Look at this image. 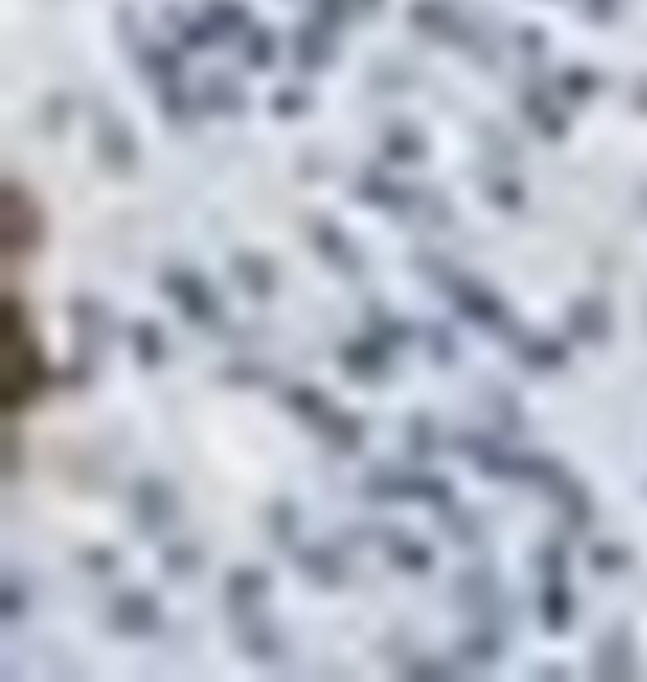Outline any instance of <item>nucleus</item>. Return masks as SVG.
Instances as JSON below:
<instances>
[{
  "instance_id": "f257e3e1",
  "label": "nucleus",
  "mask_w": 647,
  "mask_h": 682,
  "mask_svg": "<svg viewBox=\"0 0 647 682\" xmlns=\"http://www.w3.org/2000/svg\"><path fill=\"white\" fill-rule=\"evenodd\" d=\"M164 293H169V302L182 310L187 319H195V324H204L213 333V328H227L222 324V306L218 297H213V288L204 284L195 271H164Z\"/></svg>"
},
{
  "instance_id": "f03ea898",
  "label": "nucleus",
  "mask_w": 647,
  "mask_h": 682,
  "mask_svg": "<svg viewBox=\"0 0 647 682\" xmlns=\"http://www.w3.org/2000/svg\"><path fill=\"white\" fill-rule=\"evenodd\" d=\"M448 288H453V306H457L461 319H470V324H484L488 333H497L501 319H506V306H501V297L492 293V288L475 284V279H461V275Z\"/></svg>"
},
{
  "instance_id": "7ed1b4c3",
  "label": "nucleus",
  "mask_w": 647,
  "mask_h": 682,
  "mask_svg": "<svg viewBox=\"0 0 647 682\" xmlns=\"http://www.w3.org/2000/svg\"><path fill=\"white\" fill-rule=\"evenodd\" d=\"M342 368L351 372L359 381H382L390 372V346L386 341H377L373 333L359 337V341H346L342 346Z\"/></svg>"
},
{
  "instance_id": "20e7f679",
  "label": "nucleus",
  "mask_w": 647,
  "mask_h": 682,
  "mask_svg": "<svg viewBox=\"0 0 647 682\" xmlns=\"http://www.w3.org/2000/svg\"><path fill=\"white\" fill-rule=\"evenodd\" d=\"M355 191H359V200L377 204V209H395V213H408L413 204H421V195L413 191V186L386 178V173H364Z\"/></svg>"
},
{
  "instance_id": "39448f33",
  "label": "nucleus",
  "mask_w": 647,
  "mask_h": 682,
  "mask_svg": "<svg viewBox=\"0 0 647 682\" xmlns=\"http://www.w3.org/2000/svg\"><path fill=\"white\" fill-rule=\"evenodd\" d=\"M111 625L120 634H151L160 625V607L151 594H116L111 603Z\"/></svg>"
},
{
  "instance_id": "423d86ee",
  "label": "nucleus",
  "mask_w": 647,
  "mask_h": 682,
  "mask_svg": "<svg viewBox=\"0 0 647 682\" xmlns=\"http://www.w3.org/2000/svg\"><path fill=\"white\" fill-rule=\"evenodd\" d=\"M133 510H138V523L142 527H164L173 523V514H178V501H173V492L164 488L160 479H142L138 488H133Z\"/></svg>"
},
{
  "instance_id": "0eeeda50",
  "label": "nucleus",
  "mask_w": 647,
  "mask_h": 682,
  "mask_svg": "<svg viewBox=\"0 0 647 682\" xmlns=\"http://www.w3.org/2000/svg\"><path fill=\"white\" fill-rule=\"evenodd\" d=\"M333 27H324V23H306V27H297V36H293V58L302 62L306 71H315V67H328L333 62Z\"/></svg>"
},
{
  "instance_id": "6e6552de",
  "label": "nucleus",
  "mask_w": 647,
  "mask_h": 682,
  "mask_svg": "<svg viewBox=\"0 0 647 682\" xmlns=\"http://www.w3.org/2000/svg\"><path fill=\"white\" fill-rule=\"evenodd\" d=\"M523 111H528V120L537 124L541 138L554 142V138H563V133H568V116H563L559 102H554L546 89H528V93H523Z\"/></svg>"
},
{
  "instance_id": "1a4fd4ad",
  "label": "nucleus",
  "mask_w": 647,
  "mask_h": 682,
  "mask_svg": "<svg viewBox=\"0 0 647 682\" xmlns=\"http://www.w3.org/2000/svg\"><path fill=\"white\" fill-rule=\"evenodd\" d=\"M262 594H266V572L262 567H235V572L227 576V603L235 607V616L258 612Z\"/></svg>"
},
{
  "instance_id": "9d476101",
  "label": "nucleus",
  "mask_w": 647,
  "mask_h": 682,
  "mask_svg": "<svg viewBox=\"0 0 647 682\" xmlns=\"http://www.w3.org/2000/svg\"><path fill=\"white\" fill-rule=\"evenodd\" d=\"M297 563H302V572L311 576L315 585H342L346 581V563L337 558V550H328V545H306V550H297Z\"/></svg>"
},
{
  "instance_id": "9b49d317",
  "label": "nucleus",
  "mask_w": 647,
  "mask_h": 682,
  "mask_svg": "<svg viewBox=\"0 0 647 682\" xmlns=\"http://www.w3.org/2000/svg\"><path fill=\"white\" fill-rule=\"evenodd\" d=\"M386 550H390V563L404 567V572H421L426 576L435 567V554L426 550V541H413L404 532H386Z\"/></svg>"
},
{
  "instance_id": "f8f14e48",
  "label": "nucleus",
  "mask_w": 647,
  "mask_h": 682,
  "mask_svg": "<svg viewBox=\"0 0 647 682\" xmlns=\"http://www.w3.org/2000/svg\"><path fill=\"white\" fill-rule=\"evenodd\" d=\"M240 651L244 656H253V660H280L284 656V638L249 612V625L240 629Z\"/></svg>"
},
{
  "instance_id": "ddd939ff",
  "label": "nucleus",
  "mask_w": 647,
  "mask_h": 682,
  "mask_svg": "<svg viewBox=\"0 0 647 682\" xmlns=\"http://www.w3.org/2000/svg\"><path fill=\"white\" fill-rule=\"evenodd\" d=\"M138 67L147 71V76H156L160 85H173V80H182V58H178V49L156 45V40H147V45L138 49Z\"/></svg>"
},
{
  "instance_id": "4468645a",
  "label": "nucleus",
  "mask_w": 647,
  "mask_h": 682,
  "mask_svg": "<svg viewBox=\"0 0 647 682\" xmlns=\"http://www.w3.org/2000/svg\"><path fill=\"white\" fill-rule=\"evenodd\" d=\"M497 594H501V589H497V581H492L488 567H470V572H461V581H457V598H461V603H466L475 616L484 612V607H488Z\"/></svg>"
},
{
  "instance_id": "2eb2a0df",
  "label": "nucleus",
  "mask_w": 647,
  "mask_h": 682,
  "mask_svg": "<svg viewBox=\"0 0 647 682\" xmlns=\"http://www.w3.org/2000/svg\"><path fill=\"white\" fill-rule=\"evenodd\" d=\"M568 324H572V333L577 337H585V341H603L608 337V324H612V315H608V306L603 302H577L568 310Z\"/></svg>"
},
{
  "instance_id": "dca6fc26",
  "label": "nucleus",
  "mask_w": 647,
  "mask_h": 682,
  "mask_svg": "<svg viewBox=\"0 0 647 682\" xmlns=\"http://www.w3.org/2000/svg\"><path fill=\"white\" fill-rule=\"evenodd\" d=\"M572 607H577V598H572V589L563 581H550L541 589V620H546V629H568L572 625Z\"/></svg>"
},
{
  "instance_id": "f3484780",
  "label": "nucleus",
  "mask_w": 647,
  "mask_h": 682,
  "mask_svg": "<svg viewBox=\"0 0 647 682\" xmlns=\"http://www.w3.org/2000/svg\"><path fill=\"white\" fill-rule=\"evenodd\" d=\"M231 266H235V279H240V284L249 288L253 297H271L275 293V271H271V262H266V257L240 253Z\"/></svg>"
},
{
  "instance_id": "a211bd4d",
  "label": "nucleus",
  "mask_w": 647,
  "mask_h": 682,
  "mask_svg": "<svg viewBox=\"0 0 647 682\" xmlns=\"http://www.w3.org/2000/svg\"><path fill=\"white\" fill-rule=\"evenodd\" d=\"M413 479L417 474H408V470L377 465V470H368L364 488H368V496H377V501H399V496H413Z\"/></svg>"
},
{
  "instance_id": "6ab92c4d",
  "label": "nucleus",
  "mask_w": 647,
  "mask_h": 682,
  "mask_svg": "<svg viewBox=\"0 0 647 682\" xmlns=\"http://www.w3.org/2000/svg\"><path fill=\"white\" fill-rule=\"evenodd\" d=\"M98 151H102V160L111 164V169H133V138H129V129H120L116 120H107L98 129Z\"/></svg>"
},
{
  "instance_id": "aec40b11",
  "label": "nucleus",
  "mask_w": 647,
  "mask_h": 682,
  "mask_svg": "<svg viewBox=\"0 0 647 682\" xmlns=\"http://www.w3.org/2000/svg\"><path fill=\"white\" fill-rule=\"evenodd\" d=\"M501 651H506V634H501L497 625H484L475 629V634L461 638V656L475 660V665H488V660H501Z\"/></svg>"
},
{
  "instance_id": "412c9836",
  "label": "nucleus",
  "mask_w": 647,
  "mask_h": 682,
  "mask_svg": "<svg viewBox=\"0 0 647 682\" xmlns=\"http://www.w3.org/2000/svg\"><path fill=\"white\" fill-rule=\"evenodd\" d=\"M413 27L430 31V36H453L461 23H457V14L444 5V0H417L413 5Z\"/></svg>"
},
{
  "instance_id": "4be33fe9",
  "label": "nucleus",
  "mask_w": 647,
  "mask_h": 682,
  "mask_svg": "<svg viewBox=\"0 0 647 682\" xmlns=\"http://www.w3.org/2000/svg\"><path fill=\"white\" fill-rule=\"evenodd\" d=\"M311 240H315V248L328 257V262L337 266V271H359V257L351 253V244L342 240V235L333 231L328 222H320V226H311Z\"/></svg>"
},
{
  "instance_id": "5701e85b",
  "label": "nucleus",
  "mask_w": 647,
  "mask_h": 682,
  "mask_svg": "<svg viewBox=\"0 0 647 682\" xmlns=\"http://www.w3.org/2000/svg\"><path fill=\"white\" fill-rule=\"evenodd\" d=\"M324 439L333 443L337 452H355L359 448V434H364V421L351 417V412H328V417L320 421Z\"/></svg>"
},
{
  "instance_id": "b1692460",
  "label": "nucleus",
  "mask_w": 647,
  "mask_h": 682,
  "mask_svg": "<svg viewBox=\"0 0 647 682\" xmlns=\"http://www.w3.org/2000/svg\"><path fill=\"white\" fill-rule=\"evenodd\" d=\"M519 350H523V359H528V368H541V372H554V368L568 364L563 341H550V337H523Z\"/></svg>"
},
{
  "instance_id": "393cba45",
  "label": "nucleus",
  "mask_w": 647,
  "mask_h": 682,
  "mask_svg": "<svg viewBox=\"0 0 647 682\" xmlns=\"http://www.w3.org/2000/svg\"><path fill=\"white\" fill-rule=\"evenodd\" d=\"M204 107L218 111V116H235V111L244 107V93L235 89L231 76H209V85H204Z\"/></svg>"
},
{
  "instance_id": "a878e982",
  "label": "nucleus",
  "mask_w": 647,
  "mask_h": 682,
  "mask_svg": "<svg viewBox=\"0 0 647 682\" xmlns=\"http://www.w3.org/2000/svg\"><path fill=\"white\" fill-rule=\"evenodd\" d=\"M244 62L249 67H271L275 62V54H280V45H275V31H266V27H244Z\"/></svg>"
},
{
  "instance_id": "bb28decb",
  "label": "nucleus",
  "mask_w": 647,
  "mask_h": 682,
  "mask_svg": "<svg viewBox=\"0 0 647 682\" xmlns=\"http://www.w3.org/2000/svg\"><path fill=\"white\" fill-rule=\"evenodd\" d=\"M284 403H289V408L297 412V417H306V421H324L328 412V395L324 390H315V386H289L284 390Z\"/></svg>"
},
{
  "instance_id": "cd10ccee",
  "label": "nucleus",
  "mask_w": 647,
  "mask_h": 682,
  "mask_svg": "<svg viewBox=\"0 0 647 682\" xmlns=\"http://www.w3.org/2000/svg\"><path fill=\"white\" fill-rule=\"evenodd\" d=\"M204 18L213 23V31H218V36H231V31L249 27V14H244L240 0H209V5H204Z\"/></svg>"
},
{
  "instance_id": "c85d7f7f",
  "label": "nucleus",
  "mask_w": 647,
  "mask_h": 682,
  "mask_svg": "<svg viewBox=\"0 0 647 682\" xmlns=\"http://www.w3.org/2000/svg\"><path fill=\"white\" fill-rule=\"evenodd\" d=\"M368 333H373L377 341H386L390 350H399V346H408V341H413V324H408V319H395V315L373 310V315H368Z\"/></svg>"
},
{
  "instance_id": "c756f323",
  "label": "nucleus",
  "mask_w": 647,
  "mask_h": 682,
  "mask_svg": "<svg viewBox=\"0 0 647 682\" xmlns=\"http://www.w3.org/2000/svg\"><path fill=\"white\" fill-rule=\"evenodd\" d=\"M413 496H421L426 505H435L439 514H448L457 505V496H453V488H448V479H439V474H417V479H413Z\"/></svg>"
},
{
  "instance_id": "7c9ffc66",
  "label": "nucleus",
  "mask_w": 647,
  "mask_h": 682,
  "mask_svg": "<svg viewBox=\"0 0 647 682\" xmlns=\"http://www.w3.org/2000/svg\"><path fill=\"white\" fill-rule=\"evenodd\" d=\"M599 674L603 678H625V674H630V647H625V629H616L612 643L599 651Z\"/></svg>"
},
{
  "instance_id": "2f4dec72",
  "label": "nucleus",
  "mask_w": 647,
  "mask_h": 682,
  "mask_svg": "<svg viewBox=\"0 0 647 682\" xmlns=\"http://www.w3.org/2000/svg\"><path fill=\"white\" fill-rule=\"evenodd\" d=\"M133 350H138L142 364H160L164 359V337H160V328L151 324V319L133 324Z\"/></svg>"
},
{
  "instance_id": "473e14b6",
  "label": "nucleus",
  "mask_w": 647,
  "mask_h": 682,
  "mask_svg": "<svg viewBox=\"0 0 647 682\" xmlns=\"http://www.w3.org/2000/svg\"><path fill=\"white\" fill-rule=\"evenodd\" d=\"M594 89H599V76H594L590 67H572V71H563V76H559V93H563V98H572V102L590 98Z\"/></svg>"
},
{
  "instance_id": "72a5a7b5",
  "label": "nucleus",
  "mask_w": 647,
  "mask_h": 682,
  "mask_svg": "<svg viewBox=\"0 0 647 682\" xmlns=\"http://www.w3.org/2000/svg\"><path fill=\"white\" fill-rule=\"evenodd\" d=\"M266 523H271V532H275V541H280V550L297 541V510H293L289 501H275L271 514H266Z\"/></svg>"
},
{
  "instance_id": "f704fd0d",
  "label": "nucleus",
  "mask_w": 647,
  "mask_h": 682,
  "mask_svg": "<svg viewBox=\"0 0 647 682\" xmlns=\"http://www.w3.org/2000/svg\"><path fill=\"white\" fill-rule=\"evenodd\" d=\"M173 27H178V36H182V49H209L213 40H222L218 31H213L209 18H200V23H187V18H173Z\"/></svg>"
},
{
  "instance_id": "c9c22d12",
  "label": "nucleus",
  "mask_w": 647,
  "mask_h": 682,
  "mask_svg": "<svg viewBox=\"0 0 647 682\" xmlns=\"http://www.w3.org/2000/svg\"><path fill=\"white\" fill-rule=\"evenodd\" d=\"M444 519H448V532L457 536V545H479L484 541V523H479L470 510H448Z\"/></svg>"
},
{
  "instance_id": "e433bc0d",
  "label": "nucleus",
  "mask_w": 647,
  "mask_h": 682,
  "mask_svg": "<svg viewBox=\"0 0 647 682\" xmlns=\"http://www.w3.org/2000/svg\"><path fill=\"white\" fill-rule=\"evenodd\" d=\"M382 151L390 155V160H417V155L426 151V147H421L417 133H408V129H390L386 138H382Z\"/></svg>"
},
{
  "instance_id": "4c0bfd02",
  "label": "nucleus",
  "mask_w": 647,
  "mask_h": 682,
  "mask_svg": "<svg viewBox=\"0 0 647 682\" xmlns=\"http://www.w3.org/2000/svg\"><path fill=\"white\" fill-rule=\"evenodd\" d=\"M426 350L439 359V364H453V355H457V341H453V328L448 324H426Z\"/></svg>"
},
{
  "instance_id": "58836bf2",
  "label": "nucleus",
  "mask_w": 647,
  "mask_h": 682,
  "mask_svg": "<svg viewBox=\"0 0 647 682\" xmlns=\"http://www.w3.org/2000/svg\"><path fill=\"white\" fill-rule=\"evenodd\" d=\"M408 443H413L417 457H430V452L439 448V426L430 417H413L408 421Z\"/></svg>"
},
{
  "instance_id": "ea45409f",
  "label": "nucleus",
  "mask_w": 647,
  "mask_h": 682,
  "mask_svg": "<svg viewBox=\"0 0 647 682\" xmlns=\"http://www.w3.org/2000/svg\"><path fill=\"white\" fill-rule=\"evenodd\" d=\"M164 567H169L173 576H191L195 567H200V550H195L191 541H178V545H169V550H164Z\"/></svg>"
},
{
  "instance_id": "a19ab883",
  "label": "nucleus",
  "mask_w": 647,
  "mask_h": 682,
  "mask_svg": "<svg viewBox=\"0 0 647 682\" xmlns=\"http://www.w3.org/2000/svg\"><path fill=\"white\" fill-rule=\"evenodd\" d=\"M160 107H164V116H169L173 124H178V120H191V98L182 93L178 80H173V85H160Z\"/></svg>"
},
{
  "instance_id": "79ce46f5",
  "label": "nucleus",
  "mask_w": 647,
  "mask_h": 682,
  "mask_svg": "<svg viewBox=\"0 0 647 682\" xmlns=\"http://www.w3.org/2000/svg\"><path fill=\"white\" fill-rule=\"evenodd\" d=\"M488 200L497 209H523V186L515 178H492L488 182Z\"/></svg>"
},
{
  "instance_id": "37998d69",
  "label": "nucleus",
  "mask_w": 647,
  "mask_h": 682,
  "mask_svg": "<svg viewBox=\"0 0 647 682\" xmlns=\"http://www.w3.org/2000/svg\"><path fill=\"white\" fill-rule=\"evenodd\" d=\"M590 563H594V572H603V576H612V572H621L630 558H625V550L616 541H603V545H594V554H590Z\"/></svg>"
},
{
  "instance_id": "c03bdc74",
  "label": "nucleus",
  "mask_w": 647,
  "mask_h": 682,
  "mask_svg": "<svg viewBox=\"0 0 647 682\" xmlns=\"http://www.w3.org/2000/svg\"><path fill=\"white\" fill-rule=\"evenodd\" d=\"M417 271L426 279H435V284H453V279H457V271L448 266L444 253H417Z\"/></svg>"
},
{
  "instance_id": "a18cd8bd",
  "label": "nucleus",
  "mask_w": 647,
  "mask_h": 682,
  "mask_svg": "<svg viewBox=\"0 0 647 682\" xmlns=\"http://www.w3.org/2000/svg\"><path fill=\"white\" fill-rule=\"evenodd\" d=\"M23 607H27L23 581H18V576H9L5 589H0V616H5V620H18V616H23Z\"/></svg>"
},
{
  "instance_id": "49530a36",
  "label": "nucleus",
  "mask_w": 647,
  "mask_h": 682,
  "mask_svg": "<svg viewBox=\"0 0 647 682\" xmlns=\"http://www.w3.org/2000/svg\"><path fill=\"white\" fill-rule=\"evenodd\" d=\"M537 563H541V572H546L550 581H563V567H568V558H563V541H550V545H541Z\"/></svg>"
},
{
  "instance_id": "de8ad7c7",
  "label": "nucleus",
  "mask_w": 647,
  "mask_h": 682,
  "mask_svg": "<svg viewBox=\"0 0 647 682\" xmlns=\"http://www.w3.org/2000/svg\"><path fill=\"white\" fill-rule=\"evenodd\" d=\"M351 0H315V23H324V27H337L346 14H351Z\"/></svg>"
},
{
  "instance_id": "09e8293b",
  "label": "nucleus",
  "mask_w": 647,
  "mask_h": 682,
  "mask_svg": "<svg viewBox=\"0 0 647 682\" xmlns=\"http://www.w3.org/2000/svg\"><path fill=\"white\" fill-rule=\"evenodd\" d=\"M71 315H76L80 324L89 328V333H102V324H107V319H111L107 310H102V306H94V302H89V297H80V302L71 306Z\"/></svg>"
},
{
  "instance_id": "8fccbe9b",
  "label": "nucleus",
  "mask_w": 647,
  "mask_h": 682,
  "mask_svg": "<svg viewBox=\"0 0 647 682\" xmlns=\"http://www.w3.org/2000/svg\"><path fill=\"white\" fill-rule=\"evenodd\" d=\"M515 40H519V54H528V58L546 54V31H541V27H519Z\"/></svg>"
},
{
  "instance_id": "3c124183",
  "label": "nucleus",
  "mask_w": 647,
  "mask_h": 682,
  "mask_svg": "<svg viewBox=\"0 0 647 682\" xmlns=\"http://www.w3.org/2000/svg\"><path fill=\"white\" fill-rule=\"evenodd\" d=\"M271 102H275V111H280V116H297V111H306V102H311V98H306L302 89H280Z\"/></svg>"
},
{
  "instance_id": "603ef678",
  "label": "nucleus",
  "mask_w": 647,
  "mask_h": 682,
  "mask_svg": "<svg viewBox=\"0 0 647 682\" xmlns=\"http://www.w3.org/2000/svg\"><path fill=\"white\" fill-rule=\"evenodd\" d=\"M80 563H85L94 576L116 572V554H111V550H85V554H80Z\"/></svg>"
},
{
  "instance_id": "864d4df0",
  "label": "nucleus",
  "mask_w": 647,
  "mask_h": 682,
  "mask_svg": "<svg viewBox=\"0 0 647 682\" xmlns=\"http://www.w3.org/2000/svg\"><path fill=\"white\" fill-rule=\"evenodd\" d=\"M421 213L430 217V226H448V222H453L448 204H444V200H435V195H426V200H421Z\"/></svg>"
},
{
  "instance_id": "5fc2aeb1",
  "label": "nucleus",
  "mask_w": 647,
  "mask_h": 682,
  "mask_svg": "<svg viewBox=\"0 0 647 682\" xmlns=\"http://www.w3.org/2000/svg\"><path fill=\"white\" fill-rule=\"evenodd\" d=\"M377 89H404L408 85V71L404 67H377Z\"/></svg>"
},
{
  "instance_id": "6e6d98bb",
  "label": "nucleus",
  "mask_w": 647,
  "mask_h": 682,
  "mask_svg": "<svg viewBox=\"0 0 647 682\" xmlns=\"http://www.w3.org/2000/svg\"><path fill=\"white\" fill-rule=\"evenodd\" d=\"M616 9H621V0H585V14H590L594 23H608V18H616Z\"/></svg>"
},
{
  "instance_id": "4d7b16f0",
  "label": "nucleus",
  "mask_w": 647,
  "mask_h": 682,
  "mask_svg": "<svg viewBox=\"0 0 647 682\" xmlns=\"http://www.w3.org/2000/svg\"><path fill=\"white\" fill-rule=\"evenodd\" d=\"M63 111H67V102H63V98H54V102H49V107H45L49 129H58V124H63Z\"/></svg>"
},
{
  "instance_id": "13d9d810",
  "label": "nucleus",
  "mask_w": 647,
  "mask_h": 682,
  "mask_svg": "<svg viewBox=\"0 0 647 682\" xmlns=\"http://www.w3.org/2000/svg\"><path fill=\"white\" fill-rule=\"evenodd\" d=\"M227 377H231V381H262L266 372H262V368H231Z\"/></svg>"
},
{
  "instance_id": "bf43d9fd",
  "label": "nucleus",
  "mask_w": 647,
  "mask_h": 682,
  "mask_svg": "<svg viewBox=\"0 0 647 682\" xmlns=\"http://www.w3.org/2000/svg\"><path fill=\"white\" fill-rule=\"evenodd\" d=\"M351 5L359 9V14H377V9H382V0H351Z\"/></svg>"
},
{
  "instance_id": "052dcab7",
  "label": "nucleus",
  "mask_w": 647,
  "mask_h": 682,
  "mask_svg": "<svg viewBox=\"0 0 647 682\" xmlns=\"http://www.w3.org/2000/svg\"><path fill=\"white\" fill-rule=\"evenodd\" d=\"M634 102H643V107H647V85H639V89H634Z\"/></svg>"
}]
</instances>
